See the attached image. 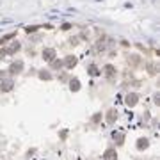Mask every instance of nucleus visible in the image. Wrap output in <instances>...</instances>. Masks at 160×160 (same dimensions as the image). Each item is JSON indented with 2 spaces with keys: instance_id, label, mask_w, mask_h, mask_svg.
<instances>
[{
  "instance_id": "13",
  "label": "nucleus",
  "mask_w": 160,
  "mask_h": 160,
  "mask_svg": "<svg viewBox=\"0 0 160 160\" xmlns=\"http://www.w3.org/2000/svg\"><path fill=\"white\" fill-rule=\"evenodd\" d=\"M39 78H43V80H50L52 75H50V73H39Z\"/></svg>"
},
{
  "instance_id": "2",
  "label": "nucleus",
  "mask_w": 160,
  "mask_h": 160,
  "mask_svg": "<svg viewBox=\"0 0 160 160\" xmlns=\"http://www.w3.org/2000/svg\"><path fill=\"white\" fill-rule=\"evenodd\" d=\"M116 158H117V153H116V149H114V148L105 149V153H103V160H116Z\"/></svg>"
},
{
  "instance_id": "17",
  "label": "nucleus",
  "mask_w": 160,
  "mask_h": 160,
  "mask_svg": "<svg viewBox=\"0 0 160 160\" xmlns=\"http://www.w3.org/2000/svg\"><path fill=\"white\" fill-rule=\"evenodd\" d=\"M36 29H37V27H27V32H34Z\"/></svg>"
},
{
  "instance_id": "3",
  "label": "nucleus",
  "mask_w": 160,
  "mask_h": 160,
  "mask_svg": "<svg viewBox=\"0 0 160 160\" xmlns=\"http://www.w3.org/2000/svg\"><path fill=\"white\" fill-rule=\"evenodd\" d=\"M103 73H105L107 78H112L114 75H116V69H114L112 64H105V66H103Z\"/></svg>"
},
{
  "instance_id": "10",
  "label": "nucleus",
  "mask_w": 160,
  "mask_h": 160,
  "mask_svg": "<svg viewBox=\"0 0 160 160\" xmlns=\"http://www.w3.org/2000/svg\"><path fill=\"white\" fill-rule=\"evenodd\" d=\"M112 137L117 141V144H121V142L125 141V135H123V133H119V132H114V133H112Z\"/></svg>"
},
{
  "instance_id": "15",
  "label": "nucleus",
  "mask_w": 160,
  "mask_h": 160,
  "mask_svg": "<svg viewBox=\"0 0 160 160\" xmlns=\"http://www.w3.org/2000/svg\"><path fill=\"white\" fill-rule=\"evenodd\" d=\"M62 66V61H53V68H61Z\"/></svg>"
},
{
  "instance_id": "4",
  "label": "nucleus",
  "mask_w": 160,
  "mask_h": 160,
  "mask_svg": "<svg viewBox=\"0 0 160 160\" xmlns=\"http://www.w3.org/2000/svg\"><path fill=\"white\" fill-rule=\"evenodd\" d=\"M53 57H55V50L53 48H45L43 50V59L45 61H53Z\"/></svg>"
},
{
  "instance_id": "11",
  "label": "nucleus",
  "mask_w": 160,
  "mask_h": 160,
  "mask_svg": "<svg viewBox=\"0 0 160 160\" xmlns=\"http://www.w3.org/2000/svg\"><path fill=\"white\" fill-rule=\"evenodd\" d=\"M139 149H142V148H148V139H139V144H137Z\"/></svg>"
},
{
  "instance_id": "5",
  "label": "nucleus",
  "mask_w": 160,
  "mask_h": 160,
  "mask_svg": "<svg viewBox=\"0 0 160 160\" xmlns=\"http://www.w3.org/2000/svg\"><path fill=\"white\" fill-rule=\"evenodd\" d=\"M21 69H23V62H21V61H18V62H14V64H11V68H9L11 73H20Z\"/></svg>"
},
{
  "instance_id": "1",
  "label": "nucleus",
  "mask_w": 160,
  "mask_h": 160,
  "mask_svg": "<svg viewBox=\"0 0 160 160\" xmlns=\"http://www.w3.org/2000/svg\"><path fill=\"white\" fill-rule=\"evenodd\" d=\"M137 101H139V96H137L135 93H130V94H126V98H125V103H126L128 107H135V105H137Z\"/></svg>"
},
{
  "instance_id": "12",
  "label": "nucleus",
  "mask_w": 160,
  "mask_h": 160,
  "mask_svg": "<svg viewBox=\"0 0 160 160\" xmlns=\"http://www.w3.org/2000/svg\"><path fill=\"white\" fill-rule=\"evenodd\" d=\"M114 117H116V112H114V110H110V112H109V116H107V121H109V123H114Z\"/></svg>"
},
{
  "instance_id": "14",
  "label": "nucleus",
  "mask_w": 160,
  "mask_h": 160,
  "mask_svg": "<svg viewBox=\"0 0 160 160\" xmlns=\"http://www.w3.org/2000/svg\"><path fill=\"white\" fill-rule=\"evenodd\" d=\"M89 73H91V75H98V69H96V66H91V68H89Z\"/></svg>"
},
{
  "instance_id": "8",
  "label": "nucleus",
  "mask_w": 160,
  "mask_h": 160,
  "mask_svg": "<svg viewBox=\"0 0 160 160\" xmlns=\"http://www.w3.org/2000/svg\"><path fill=\"white\" fill-rule=\"evenodd\" d=\"M69 87H71V91H78V89H80V82H78L77 78H73V80L69 82Z\"/></svg>"
},
{
  "instance_id": "7",
  "label": "nucleus",
  "mask_w": 160,
  "mask_h": 160,
  "mask_svg": "<svg viewBox=\"0 0 160 160\" xmlns=\"http://www.w3.org/2000/svg\"><path fill=\"white\" fill-rule=\"evenodd\" d=\"M0 89H2V91H11V89H13V82H11V80H5L2 85H0Z\"/></svg>"
},
{
  "instance_id": "16",
  "label": "nucleus",
  "mask_w": 160,
  "mask_h": 160,
  "mask_svg": "<svg viewBox=\"0 0 160 160\" xmlns=\"http://www.w3.org/2000/svg\"><path fill=\"white\" fill-rule=\"evenodd\" d=\"M69 29H71L69 23H64V25H62V30H69Z\"/></svg>"
},
{
  "instance_id": "6",
  "label": "nucleus",
  "mask_w": 160,
  "mask_h": 160,
  "mask_svg": "<svg viewBox=\"0 0 160 160\" xmlns=\"http://www.w3.org/2000/svg\"><path fill=\"white\" fill-rule=\"evenodd\" d=\"M75 64H77V59L75 57H66V61H64V66L66 68H73Z\"/></svg>"
},
{
  "instance_id": "9",
  "label": "nucleus",
  "mask_w": 160,
  "mask_h": 160,
  "mask_svg": "<svg viewBox=\"0 0 160 160\" xmlns=\"http://www.w3.org/2000/svg\"><path fill=\"white\" fill-rule=\"evenodd\" d=\"M18 50H20V45H18V43H13V45L5 50V53H14V52H18Z\"/></svg>"
}]
</instances>
